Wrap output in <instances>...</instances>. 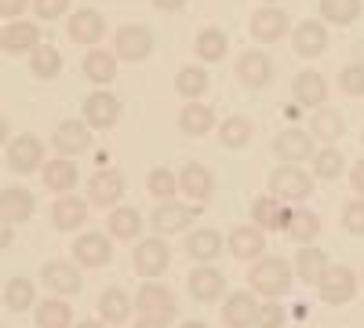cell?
<instances>
[{
    "mask_svg": "<svg viewBox=\"0 0 364 328\" xmlns=\"http://www.w3.org/2000/svg\"><path fill=\"white\" fill-rule=\"evenodd\" d=\"M11 241H15V226H11L8 219H0V252H4Z\"/></svg>",
    "mask_w": 364,
    "mask_h": 328,
    "instance_id": "cell-52",
    "label": "cell"
},
{
    "mask_svg": "<svg viewBox=\"0 0 364 328\" xmlns=\"http://www.w3.org/2000/svg\"><path fill=\"white\" fill-rule=\"evenodd\" d=\"M41 277H44V285L51 288V292H58V295H77L80 292V270L73 263H66V259H51V263H44V270H41Z\"/></svg>",
    "mask_w": 364,
    "mask_h": 328,
    "instance_id": "cell-20",
    "label": "cell"
},
{
    "mask_svg": "<svg viewBox=\"0 0 364 328\" xmlns=\"http://www.w3.org/2000/svg\"><path fill=\"white\" fill-rule=\"evenodd\" d=\"M248 29H252V37H255L259 44H277L281 37L291 33V22H288V15H284L277 4H266V8H259V11L252 15Z\"/></svg>",
    "mask_w": 364,
    "mask_h": 328,
    "instance_id": "cell-9",
    "label": "cell"
},
{
    "mask_svg": "<svg viewBox=\"0 0 364 328\" xmlns=\"http://www.w3.org/2000/svg\"><path fill=\"white\" fill-rule=\"evenodd\" d=\"M343 226H346V233L364 237V197H357L343 208Z\"/></svg>",
    "mask_w": 364,
    "mask_h": 328,
    "instance_id": "cell-48",
    "label": "cell"
},
{
    "mask_svg": "<svg viewBox=\"0 0 364 328\" xmlns=\"http://www.w3.org/2000/svg\"><path fill=\"white\" fill-rule=\"evenodd\" d=\"M291 314H295V317H306V314H310V307H306V303H295V307H291Z\"/></svg>",
    "mask_w": 364,
    "mask_h": 328,
    "instance_id": "cell-55",
    "label": "cell"
},
{
    "mask_svg": "<svg viewBox=\"0 0 364 328\" xmlns=\"http://www.w3.org/2000/svg\"><path fill=\"white\" fill-rule=\"evenodd\" d=\"M208 88H211V77L200 66H182L178 77H175V92L186 102H200V95L208 92Z\"/></svg>",
    "mask_w": 364,
    "mask_h": 328,
    "instance_id": "cell-36",
    "label": "cell"
},
{
    "mask_svg": "<svg viewBox=\"0 0 364 328\" xmlns=\"http://www.w3.org/2000/svg\"><path fill=\"white\" fill-rule=\"evenodd\" d=\"M193 219H197V208L178 204V201H161L157 212L149 216V226H154L157 237H168V233H182Z\"/></svg>",
    "mask_w": 364,
    "mask_h": 328,
    "instance_id": "cell-10",
    "label": "cell"
},
{
    "mask_svg": "<svg viewBox=\"0 0 364 328\" xmlns=\"http://www.w3.org/2000/svg\"><path fill=\"white\" fill-rule=\"evenodd\" d=\"M146 190L154 194L157 201H171V197L178 194V175L161 164V168H154V171L146 175Z\"/></svg>",
    "mask_w": 364,
    "mask_h": 328,
    "instance_id": "cell-45",
    "label": "cell"
},
{
    "mask_svg": "<svg viewBox=\"0 0 364 328\" xmlns=\"http://www.w3.org/2000/svg\"><path fill=\"white\" fill-rule=\"evenodd\" d=\"M4 142H8V121L0 117V146H4Z\"/></svg>",
    "mask_w": 364,
    "mask_h": 328,
    "instance_id": "cell-56",
    "label": "cell"
},
{
    "mask_svg": "<svg viewBox=\"0 0 364 328\" xmlns=\"http://www.w3.org/2000/svg\"><path fill=\"white\" fill-rule=\"evenodd\" d=\"M135 310L142 317H157V321H171L178 310H175V292L161 281H142L139 292H135Z\"/></svg>",
    "mask_w": 364,
    "mask_h": 328,
    "instance_id": "cell-4",
    "label": "cell"
},
{
    "mask_svg": "<svg viewBox=\"0 0 364 328\" xmlns=\"http://www.w3.org/2000/svg\"><path fill=\"white\" fill-rule=\"evenodd\" d=\"M328 255L321 252V248H314V245H302V252L295 255V263H291V270H295V277L299 281H306V285H321V277H324V270H328Z\"/></svg>",
    "mask_w": 364,
    "mask_h": 328,
    "instance_id": "cell-29",
    "label": "cell"
},
{
    "mask_svg": "<svg viewBox=\"0 0 364 328\" xmlns=\"http://www.w3.org/2000/svg\"><path fill=\"white\" fill-rule=\"evenodd\" d=\"M273 154H277L284 164H299V161H314V135H306L302 128H288L273 139Z\"/></svg>",
    "mask_w": 364,
    "mask_h": 328,
    "instance_id": "cell-13",
    "label": "cell"
},
{
    "mask_svg": "<svg viewBox=\"0 0 364 328\" xmlns=\"http://www.w3.org/2000/svg\"><path fill=\"white\" fill-rule=\"evenodd\" d=\"M29 8V0H0V18H18Z\"/></svg>",
    "mask_w": 364,
    "mask_h": 328,
    "instance_id": "cell-50",
    "label": "cell"
},
{
    "mask_svg": "<svg viewBox=\"0 0 364 328\" xmlns=\"http://www.w3.org/2000/svg\"><path fill=\"white\" fill-rule=\"evenodd\" d=\"M33 194L22 190V186H11V190H0V219H8L11 226L15 223H26L33 216Z\"/></svg>",
    "mask_w": 364,
    "mask_h": 328,
    "instance_id": "cell-28",
    "label": "cell"
},
{
    "mask_svg": "<svg viewBox=\"0 0 364 328\" xmlns=\"http://www.w3.org/2000/svg\"><path fill=\"white\" fill-rule=\"evenodd\" d=\"M55 150L58 154H63V157H77V154H84L87 150V146H91V128L84 125V121H63V125H58L55 128Z\"/></svg>",
    "mask_w": 364,
    "mask_h": 328,
    "instance_id": "cell-25",
    "label": "cell"
},
{
    "mask_svg": "<svg viewBox=\"0 0 364 328\" xmlns=\"http://www.w3.org/2000/svg\"><path fill=\"white\" fill-rule=\"evenodd\" d=\"M178 128H182V135L200 139V135H208L211 128H215V110L204 106V102H186L178 110Z\"/></svg>",
    "mask_w": 364,
    "mask_h": 328,
    "instance_id": "cell-27",
    "label": "cell"
},
{
    "mask_svg": "<svg viewBox=\"0 0 364 328\" xmlns=\"http://www.w3.org/2000/svg\"><path fill=\"white\" fill-rule=\"evenodd\" d=\"M291 208L284 204V201H277L273 194H266V197H255V204H252V223L259 226V230H288L291 226Z\"/></svg>",
    "mask_w": 364,
    "mask_h": 328,
    "instance_id": "cell-16",
    "label": "cell"
},
{
    "mask_svg": "<svg viewBox=\"0 0 364 328\" xmlns=\"http://www.w3.org/2000/svg\"><path fill=\"white\" fill-rule=\"evenodd\" d=\"M266 4H277V0H266Z\"/></svg>",
    "mask_w": 364,
    "mask_h": 328,
    "instance_id": "cell-59",
    "label": "cell"
},
{
    "mask_svg": "<svg viewBox=\"0 0 364 328\" xmlns=\"http://www.w3.org/2000/svg\"><path fill=\"white\" fill-rule=\"evenodd\" d=\"M44 186L55 194H70L77 186V164L70 157H58V161H44Z\"/></svg>",
    "mask_w": 364,
    "mask_h": 328,
    "instance_id": "cell-35",
    "label": "cell"
},
{
    "mask_svg": "<svg viewBox=\"0 0 364 328\" xmlns=\"http://www.w3.org/2000/svg\"><path fill=\"white\" fill-rule=\"evenodd\" d=\"M343 132H346V121H343L339 110H331V106H317V110H314V117H310V135H314V139L339 142Z\"/></svg>",
    "mask_w": 364,
    "mask_h": 328,
    "instance_id": "cell-32",
    "label": "cell"
},
{
    "mask_svg": "<svg viewBox=\"0 0 364 328\" xmlns=\"http://www.w3.org/2000/svg\"><path fill=\"white\" fill-rule=\"evenodd\" d=\"M132 263H135V274L139 277H161L168 266H171V248L164 245V237H146V241H139L135 245V252H132Z\"/></svg>",
    "mask_w": 364,
    "mask_h": 328,
    "instance_id": "cell-5",
    "label": "cell"
},
{
    "mask_svg": "<svg viewBox=\"0 0 364 328\" xmlns=\"http://www.w3.org/2000/svg\"><path fill=\"white\" fill-rule=\"evenodd\" d=\"M135 328H168V321H157V317H139Z\"/></svg>",
    "mask_w": 364,
    "mask_h": 328,
    "instance_id": "cell-54",
    "label": "cell"
},
{
    "mask_svg": "<svg viewBox=\"0 0 364 328\" xmlns=\"http://www.w3.org/2000/svg\"><path fill=\"white\" fill-rule=\"evenodd\" d=\"M73 259L80 266H87V270H95V266H106L113 259V245H109V237L102 233H80L77 241H73Z\"/></svg>",
    "mask_w": 364,
    "mask_h": 328,
    "instance_id": "cell-17",
    "label": "cell"
},
{
    "mask_svg": "<svg viewBox=\"0 0 364 328\" xmlns=\"http://www.w3.org/2000/svg\"><path fill=\"white\" fill-rule=\"evenodd\" d=\"M113 55L124 58V63H146L149 51H154V29L142 26V22H132V26H120L117 37H113Z\"/></svg>",
    "mask_w": 364,
    "mask_h": 328,
    "instance_id": "cell-3",
    "label": "cell"
},
{
    "mask_svg": "<svg viewBox=\"0 0 364 328\" xmlns=\"http://www.w3.org/2000/svg\"><path fill=\"white\" fill-rule=\"evenodd\" d=\"M339 88L350 99H364V63H350L339 70Z\"/></svg>",
    "mask_w": 364,
    "mask_h": 328,
    "instance_id": "cell-46",
    "label": "cell"
},
{
    "mask_svg": "<svg viewBox=\"0 0 364 328\" xmlns=\"http://www.w3.org/2000/svg\"><path fill=\"white\" fill-rule=\"evenodd\" d=\"M343 171H346V161H343V154L336 150V146H324V150H317L314 154V179H321V183H336V179H343Z\"/></svg>",
    "mask_w": 364,
    "mask_h": 328,
    "instance_id": "cell-39",
    "label": "cell"
},
{
    "mask_svg": "<svg viewBox=\"0 0 364 328\" xmlns=\"http://www.w3.org/2000/svg\"><path fill=\"white\" fill-rule=\"evenodd\" d=\"M106 223H109V237H117V241H135V237L142 233V226H146L132 204H117Z\"/></svg>",
    "mask_w": 364,
    "mask_h": 328,
    "instance_id": "cell-33",
    "label": "cell"
},
{
    "mask_svg": "<svg viewBox=\"0 0 364 328\" xmlns=\"http://www.w3.org/2000/svg\"><path fill=\"white\" fill-rule=\"evenodd\" d=\"M33 317H37V328H70L73 310H70L63 300H44Z\"/></svg>",
    "mask_w": 364,
    "mask_h": 328,
    "instance_id": "cell-43",
    "label": "cell"
},
{
    "mask_svg": "<svg viewBox=\"0 0 364 328\" xmlns=\"http://www.w3.org/2000/svg\"><path fill=\"white\" fill-rule=\"evenodd\" d=\"M186 288L197 303H219L223 295H226V277L219 266H211V263H200L197 270H190L186 277Z\"/></svg>",
    "mask_w": 364,
    "mask_h": 328,
    "instance_id": "cell-8",
    "label": "cell"
},
{
    "mask_svg": "<svg viewBox=\"0 0 364 328\" xmlns=\"http://www.w3.org/2000/svg\"><path fill=\"white\" fill-rule=\"evenodd\" d=\"M33 11H37V18H44V22L63 18V15L70 11V0H33Z\"/></svg>",
    "mask_w": 364,
    "mask_h": 328,
    "instance_id": "cell-49",
    "label": "cell"
},
{
    "mask_svg": "<svg viewBox=\"0 0 364 328\" xmlns=\"http://www.w3.org/2000/svg\"><path fill=\"white\" fill-rule=\"evenodd\" d=\"M124 190H128L124 171H117V168H99L87 179V201L99 204V208H117V201L124 197Z\"/></svg>",
    "mask_w": 364,
    "mask_h": 328,
    "instance_id": "cell-7",
    "label": "cell"
},
{
    "mask_svg": "<svg viewBox=\"0 0 364 328\" xmlns=\"http://www.w3.org/2000/svg\"><path fill=\"white\" fill-rule=\"evenodd\" d=\"M255 317H259V303H255L252 288L226 295V303H223V324L226 328H255Z\"/></svg>",
    "mask_w": 364,
    "mask_h": 328,
    "instance_id": "cell-12",
    "label": "cell"
},
{
    "mask_svg": "<svg viewBox=\"0 0 364 328\" xmlns=\"http://www.w3.org/2000/svg\"><path fill=\"white\" fill-rule=\"evenodd\" d=\"M0 295H4V307L15 310V314L29 310V307H33V300H37L33 281H29V277H15V281H8V288L0 292Z\"/></svg>",
    "mask_w": 364,
    "mask_h": 328,
    "instance_id": "cell-42",
    "label": "cell"
},
{
    "mask_svg": "<svg viewBox=\"0 0 364 328\" xmlns=\"http://www.w3.org/2000/svg\"><path fill=\"white\" fill-rule=\"evenodd\" d=\"M120 121V99L109 92H91L84 99V125L87 128H113Z\"/></svg>",
    "mask_w": 364,
    "mask_h": 328,
    "instance_id": "cell-15",
    "label": "cell"
},
{
    "mask_svg": "<svg viewBox=\"0 0 364 328\" xmlns=\"http://www.w3.org/2000/svg\"><path fill=\"white\" fill-rule=\"evenodd\" d=\"M102 33H106V18H102L95 8H80V11H73V18H70V41L91 48V44H99V41H102Z\"/></svg>",
    "mask_w": 364,
    "mask_h": 328,
    "instance_id": "cell-21",
    "label": "cell"
},
{
    "mask_svg": "<svg viewBox=\"0 0 364 328\" xmlns=\"http://www.w3.org/2000/svg\"><path fill=\"white\" fill-rule=\"evenodd\" d=\"M178 194H186L190 201H208L211 194H215V175H211V168L200 164V161L182 164V171H178Z\"/></svg>",
    "mask_w": 364,
    "mask_h": 328,
    "instance_id": "cell-14",
    "label": "cell"
},
{
    "mask_svg": "<svg viewBox=\"0 0 364 328\" xmlns=\"http://www.w3.org/2000/svg\"><path fill=\"white\" fill-rule=\"evenodd\" d=\"M149 4H154L157 11H182V8H186V0H149Z\"/></svg>",
    "mask_w": 364,
    "mask_h": 328,
    "instance_id": "cell-53",
    "label": "cell"
},
{
    "mask_svg": "<svg viewBox=\"0 0 364 328\" xmlns=\"http://www.w3.org/2000/svg\"><path fill=\"white\" fill-rule=\"evenodd\" d=\"M284 317H288V310L277 300H266V303H259L255 328H284Z\"/></svg>",
    "mask_w": 364,
    "mask_h": 328,
    "instance_id": "cell-47",
    "label": "cell"
},
{
    "mask_svg": "<svg viewBox=\"0 0 364 328\" xmlns=\"http://www.w3.org/2000/svg\"><path fill=\"white\" fill-rule=\"evenodd\" d=\"M252 121L248 117H226V121L219 125V142L230 146V150H245V146L252 142Z\"/></svg>",
    "mask_w": 364,
    "mask_h": 328,
    "instance_id": "cell-40",
    "label": "cell"
},
{
    "mask_svg": "<svg viewBox=\"0 0 364 328\" xmlns=\"http://www.w3.org/2000/svg\"><path fill=\"white\" fill-rule=\"evenodd\" d=\"M291 48H295V55H302V58L324 55V48H328V29H324V22H314V18L299 22V26L291 29Z\"/></svg>",
    "mask_w": 364,
    "mask_h": 328,
    "instance_id": "cell-18",
    "label": "cell"
},
{
    "mask_svg": "<svg viewBox=\"0 0 364 328\" xmlns=\"http://www.w3.org/2000/svg\"><path fill=\"white\" fill-rule=\"evenodd\" d=\"M295 281V270H291V263L288 259H277V255H266L252 266V274H248V288L255 295H266V300H281V295L291 288Z\"/></svg>",
    "mask_w": 364,
    "mask_h": 328,
    "instance_id": "cell-1",
    "label": "cell"
},
{
    "mask_svg": "<svg viewBox=\"0 0 364 328\" xmlns=\"http://www.w3.org/2000/svg\"><path fill=\"white\" fill-rule=\"evenodd\" d=\"M295 245H314V237L321 233V216L317 212H295L291 216V226L284 230Z\"/></svg>",
    "mask_w": 364,
    "mask_h": 328,
    "instance_id": "cell-44",
    "label": "cell"
},
{
    "mask_svg": "<svg viewBox=\"0 0 364 328\" xmlns=\"http://www.w3.org/2000/svg\"><path fill=\"white\" fill-rule=\"evenodd\" d=\"M29 70H33L41 80H51V77H58V70H63V55H58V48H51V44H37L33 51H29Z\"/></svg>",
    "mask_w": 364,
    "mask_h": 328,
    "instance_id": "cell-41",
    "label": "cell"
},
{
    "mask_svg": "<svg viewBox=\"0 0 364 328\" xmlns=\"http://www.w3.org/2000/svg\"><path fill=\"white\" fill-rule=\"evenodd\" d=\"M226 248H230V255H237V259H262V252H266V233H262L255 223L237 226V230L226 237Z\"/></svg>",
    "mask_w": 364,
    "mask_h": 328,
    "instance_id": "cell-22",
    "label": "cell"
},
{
    "mask_svg": "<svg viewBox=\"0 0 364 328\" xmlns=\"http://www.w3.org/2000/svg\"><path fill=\"white\" fill-rule=\"evenodd\" d=\"M84 77L91 84H99V88H106L109 80H117V55L113 51H102V48H91L84 55Z\"/></svg>",
    "mask_w": 364,
    "mask_h": 328,
    "instance_id": "cell-30",
    "label": "cell"
},
{
    "mask_svg": "<svg viewBox=\"0 0 364 328\" xmlns=\"http://www.w3.org/2000/svg\"><path fill=\"white\" fill-rule=\"evenodd\" d=\"M41 44V26L37 22H8L0 29V48L11 51V55H22V51H33Z\"/></svg>",
    "mask_w": 364,
    "mask_h": 328,
    "instance_id": "cell-23",
    "label": "cell"
},
{
    "mask_svg": "<svg viewBox=\"0 0 364 328\" xmlns=\"http://www.w3.org/2000/svg\"><path fill=\"white\" fill-rule=\"evenodd\" d=\"M77 328H106V324H102V321H80Z\"/></svg>",
    "mask_w": 364,
    "mask_h": 328,
    "instance_id": "cell-57",
    "label": "cell"
},
{
    "mask_svg": "<svg viewBox=\"0 0 364 328\" xmlns=\"http://www.w3.org/2000/svg\"><path fill=\"white\" fill-rule=\"evenodd\" d=\"M360 139H364V135H360Z\"/></svg>",
    "mask_w": 364,
    "mask_h": 328,
    "instance_id": "cell-60",
    "label": "cell"
},
{
    "mask_svg": "<svg viewBox=\"0 0 364 328\" xmlns=\"http://www.w3.org/2000/svg\"><path fill=\"white\" fill-rule=\"evenodd\" d=\"M226 248V241H223V233L219 230H208V226H200V230H190L186 233V255L190 259H197V263H211V259H219V252Z\"/></svg>",
    "mask_w": 364,
    "mask_h": 328,
    "instance_id": "cell-26",
    "label": "cell"
},
{
    "mask_svg": "<svg viewBox=\"0 0 364 328\" xmlns=\"http://www.w3.org/2000/svg\"><path fill=\"white\" fill-rule=\"evenodd\" d=\"M317 292H321V300L328 307H343V303H350L357 295V274L350 270V266L336 263V266H328V270H324Z\"/></svg>",
    "mask_w": 364,
    "mask_h": 328,
    "instance_id": "cell-6",
    "label": "cell"
},
{
    "mask_svg": "<svg viewBox=\"0 0 364 328\" xmlns=\"http://www.w3.org/2000/svg\"><path fill=\"white\" fill-rule=\"evenodd\" d=\"M178 328H208V324H204V321H182Z\"/></svg>",
    "mask_w": 364,
    "mask_h": 328,
    "instance_id": "cell-58",
    "label": "cell"
},
{
    "mask_svg": "<svg viewBox=\"0 0 364 328\" xmlns=\"http://www.w3.org/2000/svg\"><path fill=\"white\" fill-rule=\"evenodd\" d=\"M350 186H353V194H360V197H364V157L350 168Z\"/></svg>",
    "mask_w": 364,
    "mask_h": 328,
    "instance_id": "cell-51",
    "label": "cell"
},
{
    "mask_svg": "<svg viewBox=\"0 0 364 328\" xmlns=\"http://www.w3.org/2000/svg\"><path fill=\"white\" fill-rule=\"evenodd\" d=\"M364 11V0H321V18L331 26H353Z\"/></svg>",
    "mask_w": 364,
    "mask_h": 328,
    "instance_id": "cell-38",
    "label": "cell"
},
{
    "mask_svg": "<svg viewBox=\"0 0 364 328\" xmlns=\"http://www.w3.org/2000/svg\"><path fill=\"white\" fill-rule=\"evenodd\" d=\"M269 194L284 201V204H295V201H306L314 194V175L302 171L299 164H281L269 171Z\"/></svg>",
    "mask_w": 364,
    "mask_h": 328,
    "instance_id": "cell-2",
    "label": "cell"
},
{
    "mask_svg": "<svg viewBox=\"0 0 364 328\" xmlns=\"http://www.w3.org/2000/svg\"><path fill=\"white\" fill-rule=\"evenodd\" d=\"M291 95H295L299 106H310V110L324 106V102H328V80H324V73H317V70L299 73V77L291 80Z\"/></svg>",
    "mask_w": 364,
    "mask_h": 328,
    "instance_id": "cell-24",
    "label": "cell"
},
{
    "mask_svg": "<svg viewBox=\"0 0 364 328\" xmlns=\"http://www.w3.org/2000/svg\"><path fill=\"white\" fill-rule=\"evenodd\" d=\"M44 161V142L37 139V135H15L11 142H8V164L15 168V171H33L37 164Z\"/></svg>",
    "mask_w": 364,
    "mask_h": 328,
    "instance_id": "cell-19",
    "label": "cell"
},
{
    "mask_svg": "<svg viewBox=\"0 0 364 328\" xmlns=\"http://www.w3.org/2000/svg\"><path fill=\"white\" fill-rule=\"evenodd\" d=\"M51 219H55L58 230H80L87 223V201L63 194V197L55 201V208H51Z\"/></svg>",
    "mask_w": 364,
    "mask_h": 328,
    "instance_id": "cell-31",
    "label": "cell"
},
{
    "mask_svg": "<svg viewBox=\"0 0 364 328\" xmlns=\"http://www.w3.org/2000/svg\"><path fill=\"white\" fill-rule=\"evenodd\" d=\"M99 310H102V321L106 324H124L128 314H132V300L124 288H106L99 295Z\"/></svg>",
    "mask_w": 364,
    "mask_h": 328,
    "instance_id": "cell-37",
    "label": "cell"
},
{
    "mask_svg": "<svg viewBox=\"0 0 364 328\" xmlns=\"http://www.w3.org/2000/svg\"><path fill=\"white\" fill-rule=\"evenodd\" d=\"M193 51H197L200 63H219V58H226V51H230V37L223 33L219 26H208V29H200V33H197Z\"/></svg>",
    "mask_w": 364,
    "mask_h": 328,
    "instance_id": "cell-34",
    "label": "cell"
},
{
    "mask_svg": "<svg viewBox=\"0 0 364 328\" xmlns=\"http://www.w3.org/2000/svg\"><path fill=\"white\" fill-rule=\"evenodd\" d=\"M237 77L245 88H266L273 80V58L262 48H248L237 58Z\"/></svg>",
    "mask_w": 364,
    "mask_h": 328,
    "instance_id": "cell-11",
    "label": "cell"
}]
</instances>
